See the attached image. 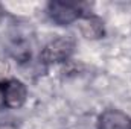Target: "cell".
<instances>
[{
  "label": "cell",
  "instance_id": "5",
  "mask_svg": "<svg viewBox=\"0 0 131 129\" xmlns=\"http://www.w3.org/2000/svg\"><path fill=\"white\" fill-rule=\"evenodd\" d=\"M81 21V32L84 33L87 38H101L104 35V23L99 20L98 17L89 14L87 17H84Z\"/></svg>",
  "mask_w": 131,
  "mask_h": 129
},
{
  "label": "cell",
  "instance_id": "4",
  "mask_svg": "<svg viewBox=\"0 0 131 129\" xmlns=\"http://www.w3.org/2000/svg\"><path fill=\"white\" fill-rule=\"evenodd\" d=\"M3 87H5L6 108H20L25 105L28 99V90L23 82L17 79H8L3 81Z\"/></svg>",
  "mask_w": 131,
  "mask_h": 129
},
{
  "label": "cell",
  "instance_id": "3",
  "mask_svg": "<svg viewBox=\"0 0 131 129\" xmlns=\"http://www.w3.org/2000/svg\"><path fill=\"white\" fill-rule=\"evenodd\" d=\"M96 129H131V119L119 109H105L98 117Z\"/></svg>",
  "mask_w": 131,
  "mask_h": 129
},
{
  "label": "cell",
  "instance_id": "6",
  "mask_svg": "<svg viewBox=\"0 0 131 129\" xmlns=\"http://www.w3.org/2000/svg\"><path fill=\"white\" fill-rule=\"evenodd\" d=\"M6 108V99H5V87H3V81L0 82V111Z\"/></svg>",
  "mask_w": 131,
  "mask_h": 129
},
{
  "label": "cell",
  "instance_id": "1",
  "mask_svg": "<svg viewBox=\"0 0 131 129\" xmlns=\"http://www.w3.org/2000/svg\"><path fill=\"white\" fill-rule=\"evenodd\" d=\"M89 14L90 12L85 9V5L84 3L50 2L47 5V15L58 26H67L70 23L79 21L84 17H87Z\"/></svg>",
  "mask_w": 131,
  "mask_h": 129
},
{
  "label": "cell",
  "instance_id": "2",
  "mask_svg": "<svg viewBox=\"0 0 131 129\" xmlns=\"http://www.w3.org/2000/svg\"><path fill=\"white\" fill-rule=\"evenodd\" d=\"M75 50V41L69 36H60L44 46L40 58L46 64H58L67 61Z\"/></svg>",
  "mask_w": 131,
  "mask_h": 129
}]
</instances>
